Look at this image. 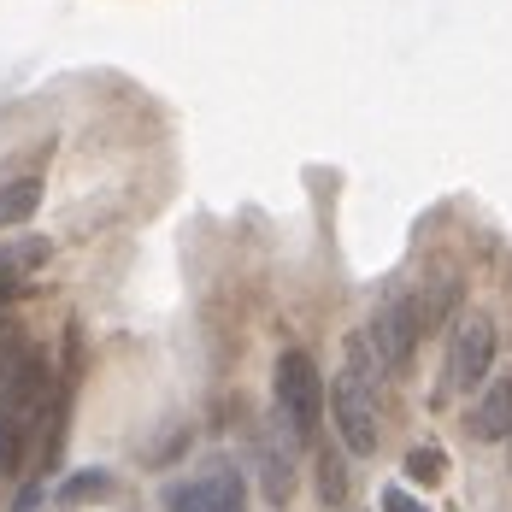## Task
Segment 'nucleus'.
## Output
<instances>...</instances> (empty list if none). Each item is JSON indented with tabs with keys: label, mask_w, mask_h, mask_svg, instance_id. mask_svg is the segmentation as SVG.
Listing matches in <instances>:
<instances>
[{
	"label": "nucleus",
	"mask_w": 512,
	"mask_h": 512,
	"mask_svg": "<svg viewBox=\"0 0 512 512\" xmlns=\"http://www.w3.org/2000/svg\"><path fill=\"white\" fill-rule=\"evenodd\" d=\"M18 471H24V418L0 412V477H18Z\"/></svg>",
	"instance_id": "9b49d317"
},
{
	"label": "nucleus",
	"mask_w": 512,
	"mask_h": 512,
	"mask_svg": "<svg viewBox=\"0 0 512 512\" xmlns=\"http://www.w3.org/2000/svg\"><path fill=\"white\" fill-rule=\"evenodd\" d=\"M495 348H501V336H495V318L489 312H465L460 324H454V336H448V395H471L483 377H489V365H495Z\"/></svg>",
	"instance_id": "39448f33"
},
{
	"label": "nucleus",
	"mask_w": 512,
	"mask_h": 512,
	"mask_svg": "<svg viewBox=\"0 0 512 512\" xmlns=\"http://www.w3.org/2000/svg\"><path fill=\"white\" fill-rule=\"evenodd\" d=\"M42 206V177H18V183H0V230H18L30 224Z\"/></svg>",
	"instance_id": "9d476101"
},
{
	"label": "nucleus",
	"mask_w": 512,
	"mask_h": 512,
	"mask_svg": "<svg viewBox=\"0 0 512 512\" xmlns=\"http://www.w3.org/2000/svg\"><path fill=\"white\" fill-rule=\"evenodd\" d=\"M106 489H112V477H106V471H77V477L59 489V501H65V507H77V501H95V495H106Z\"/></svg>",
	"instance_id": "ddd939ff"
},
{
	"label": "nucleus",
	"mask_w": 512,
	"mask_h": 512,
	"mask_svg": "<svg viewBox=\"0 0 512 512\" xmlns=\"http://www.w3.org/2000/svg\"><path fill=\"white\" fill-rule=\"evenodd\" d=\"M383 359L371 354V342H365V330L348 336V348H342V371H336V383H330V418H336V436H342V448L348 454H377V442H383Z\"/></svg>",
	"instance_id": "f257e3e1"
},
{
	"label": "nucleus",
	"mask_w": 512,
	"mask_h": 512,
	"mask_svg": "<svg viewBox=\"0 0 512 512\" xmlns=\"http://www.w3.org/2000/svg\"><path fill=\"white\" fill-rule=\"evenodd\" d=\"M53 259L48 236H18V242H0V307L24 295V283Z\"/></svg>",
	"instance_id": "0eeeda50"
},
{
	"label": "nucleus",
	"mask_w": 512,
	"mask_h": 512,
	"mask_svg": "<svg viewBox=\"0 0 512 512\" xmlns=\"http://www.w3.org/2000/svg\"><path fill=\"white\" fill-rule=\"evenodd\" d=\"M383 512H430V507H424V501H412L407 489H395V483H389V489H383Z\"/></svg>",
	"instance_id": "4468645a"
},
{
	"label": "nucleus",
	"mask_w": 512,
	"mask_h": 512,
	"mask_svg": "<svg viewBox=\"0 0 512 512\" xmlns=\"http://www.w3.org/2000/svg\"><path fill=\"white\" fill-rule=\"evenodd\" d=\"M259 489H265V501L271 507H289V495H295V460H289V436H259Z\"/></svg>",
	"instance_id": "1a4fd4ad"
},
{
	"label": "nucleus",
	"mask_w": 512,
	"mask_h": 512,
	"mask_svg": "<svg viewBox=\"0 0 512 512\" xmlns=\"http://www.w3.org/2000/svg\"><path fill=\"white\" fill-rule=\"evenodd\" d=\"M277 424H283V436L295 442V448H312L318 442V424H324V412H330V383L318 377V359L307 348H283L277 359Z\"/></svg>",
	"instance_id": "f03ea898"
},
{
	"label": "nucleus",
	"mask_w": 512,
	"mask_h": 512,
	"mask_svg": "<svg viewBox=\"0 0 512 512\" xmlns=\"http://www.w3.org/2000/svg\"><path fill=\"white\" fill-rule=\"evenodd\" d=\"M471 436H477V442H512V371L495 377V383L477 395V407H471Z\"/></svg>",
	"instance_id": "6e6552de"
},
{
	"label": "nucleus",
	"mask_w": 512,
	"mask_h": 512,
	"mask_svg": "<svg viewBox=\"0 0 512 512\" xmlns=\"http://www.w3.org/2000/svg\"><path fill=\"white\" fill-rule=\"evenodd\" d=\"M365 342H371V354L383 359V371L389 377H401L418 354V342H424V312H418V289H395V295H383L377 312H371V324H365Z\"/></svg>",
	"instance_id": "7ed1b4c3"
},
{
	"label": "nucleus",
	"mask_w": 512,
	"mask_h": 512,
	"mask_svg": "<svg viewBox=\"0 0 512 512\" xmlns=\"http://www.w3.org/2000/svg\"><path fill=\"white\" fill-rule=\"evenodd\" d=\"M407 477L412 483H442V477H448V454H442V448H412Z\"/></svg>",
	"instance_id": "f8f14e48"
},
{
	"label": "nucleus",
	"mask_w": 512,
	"mask_h": 512,
	"mask_svg": "<svg viewBox=\"0 0 512 512\" xmlns=\"http://www.w3.org/2000/svg\"><path fill=\"white\" fill-rule=\"evenodd\" d=\"M165 507L171 512H248V477L230 460H212V465H201V477L171 483Z\"/></svg>",
	"instance_id": "423d86ee"
},
{
	"label": "nucleus",
	"mask_w": 512,
	"mask_h": 512,
	"mask_svg": "<svg viewBox=\"0 0 512 512\" xmlns=\"http://www.w3.org/2000/svg\"><path fill=\"white\" fill-rule=\"evenodd\" d=\"M348 495V477H342V465L324 460V501H342Z\"/></svg>",
	"instance_id": "2eb2a0df"
},
{
	"label": "nucleus",
	"mask_w": 512,
	"mask_h": 512,
	"mask_svg": "<svg viewBox=\"0 0 512 512\" xmlns=\"http://www.w3.org/2000/svg\"><path fill=\"white\" fill-rule=\"evenodd\" d=\"M36 407H48V365L12 324H0V412L24 418Z\"/></svg>",
	"instance_id": "20e7f679"
}]
</instances>
